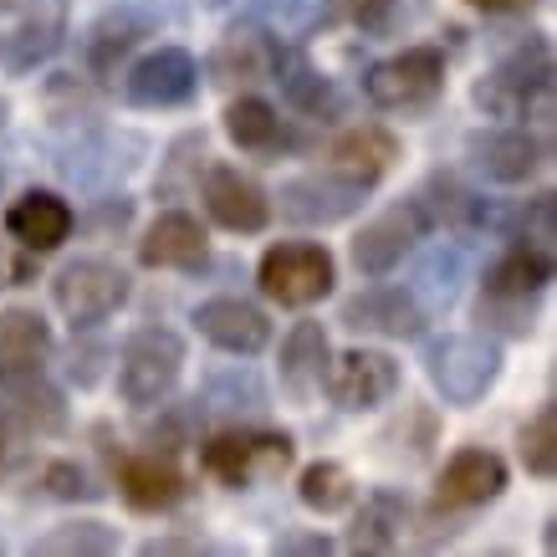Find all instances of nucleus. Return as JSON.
<instances>
[{
  "label": "nucleus",
  "mask_w": 557,
  "mask_h": 557,
  "mask_svg": "<svg viewBox=\"0 0 557 557\" xmlns=\"http://www.w3.org/2000/svg\"><path fill=\"white\" fill-rule=\"evenodd\" d=\"M553 246L537 240H511L481 276L475 297V327L496 343H522L537 333V302L553 287Z\"/></svg>",
  "instance_id": "1"
},
{
  "label": "nucleus",
  "mask_w": 557,
  "mask_h": 557,
  "mask_svg": "<svg viewBox=\"0 0 557 557\" xmlns=\"http://www.w3.org/2000/svg\"><path fill=\"white\" fill-rule=\"evenodd\" d=\"M553 77H557L553 41L542 32H522L502 57H496V67L475 77L471 98L486 119L547 123L553 119Z\"/></svg>",
  "instance_id": "2"
},
{
  "label": "nucleus",
  "mask_w": 557,
  "mask_h": 557,
  "mask_svg": "<svg viewBox=\"0 0 557 557\" xmlns=\"http://www.w3.org/2000/svg\"><path fill=\"white\" fill-rule=\"evenodd\" d=\"M200 445V471L210 481L231 491H251L297 466V440L287 430H271L267 420H246V424H220L215 435L195 440Z\"/></svg>",
  "instance_id": "3"
},
{
  "label": "nucleus",
  "mask_w": 557,
  "mask_h": 557,
  "mask_svg": "<svg viewBox=\"0 0 557 557\" xmlns=\"http://www.w3.org/2000/svg\"><path fill=\"white\" fill-rule=\"evenodd\" d=\"M502 369H507V354L481 327L475 333H440L424 343V373L450 409H475L502 384Z\"/></svg>",
  "instance_id": "4"
},
{
  "label": "nucleus",
  "mask_w": 557,
  "mask_h": 557,
  "mask_svg": "<svg viewBox=\"0 0 557 557\" xmlns=\"http://www.w3.org/2000/svg\"><path fill=\"white\" fill-rule=\"evenodd\" d=\"M185 338L174 333V327H164V322H144V327H134L128 338H123L119 348V399L128 409H153L164 405L174 388H180V379H185Z\"/></svg>",
  "instance_id": "5"
},
{
  "label": "nucleus",
  "mask_w": 557,
  "mask_h": 557,
  "mask_svg": "<svg viewBox=\"0 0 557 557\" xmlns=\"http://www.w3.org/2000/svg\"><path fill=\"white\" fill-rule=\"evenodd\" d=\"M256 287L261 297L287 312H307L333 297L338 287V261L322 240H271L256 261Z\"/></svg>",
  "instance_id": "6"
},
{
  "label": "nucleus",
  "mask_w": 557,
  "mask_h": 557,
  "mask_svg": "<svg viewBox=\"0 0 557 557\" xmlns=\"http://www.w3.org/2000/svg\"><path fill=\"white\" fill-rule=\"evenodd\" d=\"M445 72H450L445 47L414 41V47L394 51V57H384V62H373L363 72V98L379 113H424L445 92Z\"/></svg>",
  "instance_id": "7"
},
{
  "label": "nucleus",
  "mask_w": 557,
  "mask_h": 557,
  "mask_svg": "<svg viewBox=\"0 0 557 557\" xmlns=\"http://www.w3.org/2000/svg\"><path fill=\"white\" fill-rule=\"evenodd\" d=\"M134 297V276L119 267V261H102V256H77L51 276V307L77 327V333H92L108 318H119Z\"/></svg>",
  "instance_id": "8"
},
{
  "label": "nucleus",
  "mask_w": 557,
  "mask_h": 557,
  "mask_svg": "<svg viewBox=\"0 0 557 557\" xmlns=\"http://www.w3.org/2000/svg\"><path fill=\"white\" fill-rule=\"evenodd\" d=\"M164 21H170V11H164L159 0H119V5H108L83 32L87 83H98V87L113 83V77L134 62V51L153 36V26H164Z\"/></svg>",
  "instance_id": "9"
},
{
  "label": "nucleus",
  "mask_w": 557,
  "mask_h": 557,
  "mask_svg": "<svg viewBox=\"0 0 557 557\" xmlns=\"http://www.w3.org/2000/svg\"><path fill=\"white\" fill-rule=\"evenodd\" d=\"M430 231L435 225H430V210L420 205V195H405V200L384 205L373 220H363V231L354 236L348 256H354L358 276H369V282L373 276H394L430 240Z\"/></svg>",
  "instance_id": "10"
},
{
  "label": "nucleus",
  "mask_w": 557,
  "mask_h": 557,
  "mask_svg": "<svg viewBox=\"0 0 557 557\" xmlns=\"http://www.w3.org/2000/svg\"><path fill=\"white\" fill-rule=\"evenodd\" d=\"M200 98V62L185 47H153L123 67V102L138 113H174Z\"/></svg>",
  "instance_id": "11"
},
{
  "label": "nucleus",
  "mask_w": 557,
  "mask_h": 557,
  "mask_svg": "<svg viewBox=\"0 0 557 557\" xmlns=\"http://www.w3.org/2000/svg\"><path fill=\"white\" fill-rule=\"evenodd\" d=\"M466 159L481 180L502 189H517V185H532L547 159H553V144L547 134H537L532 123H496V128H475L466 138Z\"/></svg>",
  "instance_id": "12"
},
{
  "label": "nucleus",
  "mask_w": 557,
  "mask_h": 557,
  "mask_svg": "<svg viewBox=\"0 0 557 557\" xmlns=\"http://www.w3.org/2000/svg\"><path fill=\"white\" fill-rule=\"evenodd\" d=\"M511 486V466L507 456H496L491 445H460L456 456L440 466L435 475V517H471V511L502 502Z\"/></svg>",
  "instance_id": "13"
},
{
  "label": "nucleus",
  "mask_w": 557,
  "mask_h": 557,
  "mask_svg": "<svg viewBox=\"0 0 557 557\" xmlns=\"http://www.w3.org/2000/svg\"><path fill=\"white\" fill-rule=\"evenodd\" d=\"M0 420L11 424V435L26 440L67 435V394L47 379V363L0 369Z\"/></svg>",
  "instance_id": "14"
},
{
  "label": "nucleus",
  "mask_w": 557,
  "mask_h": 557,
  "mask_svg": "<svg viewBox=\"0 0 557 557\" xmlns=\"http://www.w3.org/2000/svg\"><path fill=\"white\" fill-rule=\"evenodd\" d=\"M405 384V369L399 358L384 354V348H348V354H333V369H327V399L343 409V414H373L384 409Z\"/></svg>",
  "instance_id": "15"
},
{
  "label": "nucleus",
  "mask_w": 557,
  "mask_h": 557,
  "mask_svg": "<svg viewBox=\"0 0 557 557\" xmlns=\"http://www.w3.org/2000/svg\"><path fill=\"white\" fill-rule=\"evenodd\" d=\"M200 205L205 215H210V225H220V231H231V236H261L271 225V195L261 189V180L246 170H236V164H205L200 174Z\"/></svg>",
  "instance_id": "16"
},
{
  "label": "nucleus",
  "mask_w": 557,
  "mask_h": 557,
  "mask_svg": "<svg viewBox=\"0 0 557 557\" xmlns=\"http://www.w3.org/2000/svg\"><path fill=\"white\" fill-rule=\"evenodd\" d=\"M276 41H282V36L267 32L261 21H251V16L236 21V26H225V36L210 47L200 77H210V87H220V92H256L261 83H271Z\"/></svg>",
  "instance_id": "17"
},
{
  "label": "nucleus",
  "mask_w": 557,
  "mask_h": 557,
  "mask_svg": "<svg viewBox=\"0 0 557 557\" xmlns=\"http://www.w3.org/2000/svg\"><path fill=\"white\" fill-rule=\"evenodd\" d=\"M338 322L348 333H363V338H388V343H420L430 318L424 307L414 302L409 287H384V276H373V287L343 297Z\"/></svg>",
  "instance_id": "18"
},
{
  "label": "nucleus",
  "mask_w": 557,
  "mask_h": 557,
  "mask_svg": "<svg viewBox=\"0 0 557 557\" xmlns=\"http://www.w3.org/2000/svg\"><path fill=\"white\" fill-rule=\"evenodd\" d=\"M363 200H369V189L354 185V180H343V174H333L327 164L312 174H292V180H282V189L271 195V205H282V215H287L292 225H318V231L354 220L358 210H363Z\"/></svg>",
  "instance_id": "19"
},
{
  "label": "nucleus",
  "mask_w": 557,
  "mask_h": 557,
  "mask_svg": "<svg viewBox=\"0 0 557 557\" xmlns=\"http://www.w3.org/2000/svg\"><path fill=\"white\" fill-rule=\"evenodd\" d=\"M420 205L430 210L435 231L450 236H502L507 231V205L486 200L481 189H471L456 170H435L420 185Z\"/></svg>",
  "instance_id": "20"
},
{
  "label": "nucleus",
  "mask_w": 557,
  "mask_h": 557,
  "mask_svg": "<svg viewBox=\"0 0 557 557\" xmlns=\"http://www.w3.org/2000/svg\"><path fill=\"white\" fill-rule=\"evenodd\" d=\"M113 486H119L123 507L138 511V517H164L189 496L185 471L164 450H119L113 456Z\"/></svg>",
  "instance_id": "21"
},
{
  "label": "nucleus",
  "mask_w": 557,
  "mask_h": 557,
  "mask_svg": "<svg viewBox=\"0 0 557 557\" xmlns=\"http://www.w3.org/2000/svg\"><path fill=\"white\" fill-rule=\"evenodd\" d=\"M271 83L282 87V102H287L297 119L307 123H338L348 113V98L343 87L327 77V72L307 57L302 47L292 41H276V57H271Z\"/></svg>",
  "instance_id": "22"
},
{
  "label": "nucleus",
  "mask_w": 557,
  "mask_h": 557,
  "mask_svg": "<svg viewBox=\"0 0 557 557\" xmlns=\"http://www.w3.org/2000/svg\"><path fill=\"white\" fill-rule=\"evenodd\" d=\"M220 134L231 138L240 153L267 159V164L292 149H302V134L292 128V119H282V108L267 102L261 92H231L225 113H220Z\"/></svg>",
  "instance_id": "23"
},
{
  "label": "nucleus",
  "mask_w": 557,
  "mask_h": 557,
  "mask_svg": "<svg viewBox=\"0 0 557 557\" xmlns=\"http://www.w3.org/2000/svg\"><path fill=\"white\" fill-rule=\"evenodd\" d=\"M138 267L144 271H200L210 267V231L200 215L180 205L159 210L138 236Z\"/></svg>",
  "instance_id": "24"
},
{
  "label": "nucleus",
  "mask_w": 557,
  "mask_h": 557,
  "mask_svg": "<svg viewBox=\"0 0 557 557\" xmlns=\"http://www.w3.org/2000/svg\"><path fill=\"white\" fill-rule=\"evenodd\" d=\"M327 369H333V338L327 327L312 318L292 322L287 338H282V354H276V379H282V394L292 405H318L322 388H327Z\"/></svg>",
  "instance_id": "25"
},
{
  "label": "nucleus",
  "mask_w": 557,
  "mask_h": 557,
  "mask_svg": "<svg viewBox=\"0 0 557 557\" xmlns=\"http://www.w3.org/2000/svg\"><path fill=\"white\" fill-rule=\"evenodd\" d=\"M189 322H195V333L210 348H220L231 358H256L271 348V318L256 302H246V297H205L189 312Z\"/></svg>",
  "instance_id": "26"
},
{
  "label": "nucleus",
  "mask_w": 557,
  "mask_h": 557,
  "mask_svg": "<svg viewBox=\"0 0 557 557\" xmlns=\"http://www.w3.org/2000/svg\"><path fill=\"white\" fill-rule=\"evenodd\" d=\"M72 231H77V210L57 189H21L5 205V236L32 256H51L57 246H67Z\"/></svg>",
  "instance_id": "27"
},
{
  "label": "nucleus",
  "mask_w": 557,
  "mask_h": 557,
  "mask_svg": "<svg viewBox=\"0 0 557 557\" xmlns=\"http://www.w3.org/2000/svg\"><path fill=\"white\" fill-rule=\"evenodd\" d=\"M405 159V144L384 123H348L333 144H327V170L354 180V185L373 189L379 180L394 174V164Z\"/></svg>",
  "instance_id": "28"
},
{
  "label": "nucleus",
  "mask_w": 557,
  "mask_h": 557,
  "mask_svg": "<svg viewBox=\"0 0 557 557\" xmlns=\"http://www.w3.org/2000/svg\"><path fill=\"white\" fill-rule=\"evenodd\" d=\"M200 414L220 424H246V420H267L271 409V388L267 379L251 369V363H225V369H210L205 373V388H200Z\"/></svg>",
  "instance_id": "29"
},
{
  "label": "nucleus",
  "mask_w": 557,
  "mask_h": 557,
  "mask_svg": "<svg viewBox=\"0 0 557 557\" xmlns=\"http://www.w3.org/2000/svg\"><path fill=\"white\" fill-rule=\"evenodd\" d=\"M414 527V507L399 486H373L363 496V507L354 511V527H348V553H369V557H384L394 553L399 542L409 537Z\"/></svg>",
  "instance_id": "30"
},
{
  "label": "nucleus",
  "mask_w": 557,
  "mask_h": 557,
  "mask_svg": "<svg viewBox=\"0 0 557 557\" xmlns=\"http://www.w3.org/2000/svg\"><path fill=\"white\" fill-rule=\"evenodd\" d=\"M466 282H471V256H466V246H460V240H440V246H430V251L414 261V276H409L405 287L414 292V302L424 307V318L435 322L460 302Z\"/></svg>",
  "instance_id": "31"
},
{
  "label": "nucleus",
  "mask_w": 557,
  "mask_h": 557,
  "mask_svg": "<svg viewBox=\"0 0 557 557\" xmlns=\"http://www.w3.org/2000/svg\"><path fill=\"white\" fill-rule=\"evenodd\" d=\"M123 138H128V134H83L67 153H62V174H67L72 185H83V189L119 185V174H128L138 164L134 153H144V144H138V149H128V153H119Z\"/></svg>",
  "instance_id": "32"
},
{
  "label": "nucleus",
  "mask_w": 557,
  "mask_h": 557,
  "mask_svg": "<svg viewBox=\"0 0 557 557\" xmlns=\"http://www.w3.org/2000/svg\"><path fill=\"white\" fill-rule=\"evenodd\" d=\"M62 47H67V11L51 5V11H36V16H26L16 26V36L5 41V67L16 77H26V72L47 67Z\"/></svg>",
  "instance_id": "33"
},
{
  "label": "nucleus",
  "mask_w": 557,
  "mask_h": 557,
  "mask_svg": "<svg viewBox=\"0 0 557 557\" xmlns=\"http://www.w3.org/2000/svg\"><path fill=\"white\" fill-rule=\"evenodd\" d=\"M57 354V333L36 307H5L0 312V369H32Z\"/></svg>",
  "instance_id": "34"
},
{
  "label": "nucleus",
  "mask_w": 557,
  "mask_h": 557,
  "mask_svg": "<svg viewBox=\"0 0 557 557\" xmlns=\"http://www.w3.org/2000/svg\"><path fill=\"white\" fill-rule=\"evenodd\" d=\"M297 502H302L312 517H338L358 502V481L343 460H307L297 471Z\"/></svg>",
  "instance_id": "35"
},
{
  "label": "nucleus",
  "mask_w": 557,
  "mask_h": 557,
  "mask_svg": "<svg viewBox=\"0 0 557 557\" xmlns=\"http://www.w3.org/2000/svg\"><path fill=\"white\" fill-rule=\"evenodd\" d=\"M119 547H123V532L98 522V517L62 522L32 542V553H41V557H108V553H119Z\"/></svg>",
  "instance_id": "36"
},
{
  "label": "nucleus",
  "mask_w": 557,
  "mask_h": 557,
  "mask_svg": "<svg viewBox=\"0 0 557 557\" xmlns=\"http://www.w3.org/2000/svg\"><path fill=\"white\" fill-rule=\"evenodd\" d=\"M205 128H185L180 138H170V149L159 159V180H153V195L159 200H185L189 189L200 185L205 174Z\"/></svg>",
  "instance_id": "37"
},
{
  "label": "nucleus",
  "mask_w": 557,
  "mask_h": 557,
  "mask_svg": "<svg viewBox=\"0 0 557 557\" xmlns=\"http://www.w3.org/2000/svg\"><path fill=\"white\" fill-rule=\"evenodd\" d=\"M517 460L532 481H553L557 475V409L542 405L532 420L517 430Z\"/></svg>",
  "instance_id": "38"
},
{
  "label": "nucleus",
  "mask_w": 557,
  "mask_h": 557,
  "mask_svg": "<svg viewBox=\"0 0 557 557\" xmlns=\"http://www.w3.org/2000/svg\"><path fill=\"white\" fill-rule=\"evenodd\" d=\"M327 11H318V21L312 26H333V21H348L354 32H363V36H388L394 32V21H399V0H322Z\"/></svg>",
  "instance_id": "39"
},
{
  "label": "nucleus",
  "mask_w": 557,
  "mask_h": 557,
  "mask_svg": "<svg viewBox=\"0 0 557 557\" xmlns=\"http://www.w3.org/2000/svg\"><path fill=\"white\" fill-rule=\"evenodd\" d=\"M553 220H557V195L553 189H537L532 200L507 205V240H537V246H553Z\"/></svg>",
  "instance_id": "40"
},
{
  "label": "nucleus",
  "mask_w": 557,
  "mask_h": 557,
  "mask_svg": "<svg viewBox=\"0 0 557 557\" xmlns=\"http://www.w3.org/2000/svg\"><path fill=\"white\" fill-rule=\"evenodd\" d=\"M318 11H322V0H246V16L261 21L267 32H282V36L312 32Z\"/></svg>",
  "instance_id": "41"
},
{
  "label": "nucleus",
  "mask_w": 557,
  "mask_h": 557,
  "mask_svg": "<svg viewBox=\"0 0 557 557\" xmlns=\"http://www.w3.org/2000/svg\"><path fill=\"white\" fill-rule=\"evenodd\" d=\"M41 491L51 502H102V486L77 460H47L41 466Z\"/></svg>",
  "instance_id": "42"
},
{
  "label": "nucleus",
  "mask_w": 557,
  "mask_h": 557,
  "mask_svg": "<svg viewBox=\"0 0 557 557\" xmlns=\"http://www.w3.org/2000/svg\"><path fill=\"white\" fill-rule=\"evenodd\" d=\"M77 225H87V236H98V240H113V236H123L128 225H134V200L128 195H102V200H92V210H87Z\"/></svg>",
  "instance_id": "43"
},
{
  "label": "nucleus",
  "mask_w": 557,
  "mask_h": 557,
  "mask_svg": "<svg viewBox=\"0 0 557 557\" xmlns=\"http://www.w3.org/2000/svg\"><path fill=\"white\" fill-rule=\"evenodd\" d=\"M113 358L108 343H72V358H67V379L77 388H92L102 379V363Z\"/></svg>",
  "instance_id": "44"
},
{
  "label": "nucleus",
  "mask_w": 557,
  "mask_h": 557,
  "mask_svg": "<svg viewBox=\"0 0 557 557\" xmlns=\"http://www.w3.org/2000/svg\"><path fill=\"white\" fill-rule=\"evenodd\" d=\"M338 547V542L327 537V532H302V527H292V532H276L271 537V553L276 557H327Z\"/></svg>",
  "instance_id": "45"
},
{
  "label": "nucleus",
  "mask_w": 557,
  "mask_h": 557,
  "mask_svg": "<svg viewBox=\"0 0 557 557\" xmlns=\"http://www.w3.org/2000/svg\"><path fill=\"white\" fill-rule=\"evenodd\" d=\"M144 557H170V553H210V542L205 537H149L138 547Z\"/></svg>",
  "instance_id": "46"
},
{
  "label": "nucleus",
  "mask_w": 557,
  "mask_h": 557,
  "mask_svg": "<svg viewBox=\"0 0 557 557\" xmlns=\"http://www.w3.org/2000/svg\"><path fill=\"white\" fill-rule=\"evenodd\" d=\"M466 5H475V11H486V16H517V11H527V5H537V0H466Z\"/></svg>",
  "instance_id": "47"
},
{
  "label": "nucleus",
  "mask_w": 557,
  "mask_h": 557,
  "mask_svg": "<svg viewBox=\"0 0 557 557\" xmlns=\"http://www.w3.org/2000/svg\"><path fill=\"white\" fill-rule=\"evenodd\" d=\"M5 466H11V424L0 420V471H5Z\"/></svg>",
  "instance_id": "48"
},
{
  "label": "nucleus",
  "mask_w": 557,
  "mask_h": 557,
  "mask_svg": "<svg viewBox=\"0 0 557 557\" xmlns=\"http://www.w3.org/2000/svg\"><path fill=\"white\" fill-rule=\"evenodd\" d=\"M26 0H0V16H11V11H21Z\"/></svg>",
  "instance_id": "49"
},
{
  "label": "nucleus",
  "mask_w": 557,
  "mask_h": 557,
  "mask_svg": "<svg viewBox=\"0 0 557 557\" xmlns=\"http://www.w3.org/2000/svg\"><path fill=\"white\" fill-rule=\"evenodd\" d=\"M5 123H11V102L0 98V134H5Z\"/></svg>",
  "instance_id": "50"
},
{
  "label": "nucleus",
  "mask_w": 557,
  "mask_h": 557,
  "mask_svg": "<svg viewBox=\"0 0 557 557\" xmlns=\"http://www.w3.org/2000/svg\"><path fill=\"white\" fill-rule=\"evenodd\" d=\"M0 287H5V251H0Z\"/></svg>",
  "instance_id": "51"
},
{
  "label": "nucleus",
  "mask_w": 557,
  "mask_h": 557,
  "mask_svg": "<svg viewBox=\"0 0 557 557\" xmlns=\"http://www.w3.org/2000/svg\"><path fill=\"white\" fill-rule=\"evenodd\" d=\"M205 5H225V0H205Z\"/></svg>",
  "instance_id": "52"
},
{
  "label": "nucleus",
  "mask_w": 557,
  "mask_h": 557,
  "mask_svg": "<svg viewBox=\"0 0 557 557\" xmlns=\"http://www.w3.org/2000/svg\"><path fill=\"white\" fill-rule=\"evenodd\" d=\"M0 553H5V542H0Z\"/></svg>",
  "instance_id": "53"
}]
</instances>
